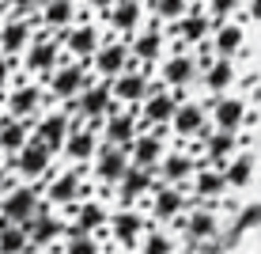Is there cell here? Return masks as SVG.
<instances>
[{
    "mask_svg": "<svg viewBox=\"0 0 261 254\" xmlns=\"http://www.w3.org/2000/svg\"><path fill=\"white\" fill-rule=\"evenodd\" d=\"M151 228V216L140 205H118L110 209V220H106V239H114L118 250H137L140 235Z\"/></svg>",
    "mask_w": 261,
    "mask_h": 254,
    "instance_id": "1",
    "label": "cell"
},
{
    "mask_svg": "<svg viewBox=\"0 0 261 254\" xmlns=\"http://www.w3.org/2000/svg\"><path fill=\"white\" fill-rule=\"evenodd\" d=\"M155 76L163 80L167 87H174V91H190L193 87V80H201V68H197V57H193V50L190 46H182V42H174L163 57H159V65H155Z\"/></svg>",
    "mask_w": 261,
    "mask_h": 254,
    "instance_id": "2",
    "label": "cell"
},
{
    "mask_svg": "<svg viewBox=\"0 0 261 254\" xmlns=\"http://www.w3.org/2000/svg\"><path fill=\"white\" fill-rule=\"evenodd\" d=\"M170 34H167V27H163V19H155V15H148L137 31L129 34V50H133V57H137V65H144V68H155L159 65V57L170 50Z\"/></svg>",
    "mask_w": 261,
    "mask_h": 254,
    "instance_id": "3",
    "label": "cell"
},
{
    "mask_svg": "<svg viewBox=\"0 0 261 254\" xmlns=\"http://www.w3.org/2000/svg\"><path fill=\"white\" fill-rule=\"evenodd\" d=\"M140 209L151 216V224L167 228V224H178V220H182V213L190 209V197H186V186H174V182H155L151 197H148V201H144Z\"/></svg>",
    "mask_w": 261,
    "mask_h": 254,
    "instance_id": "4",
    "label": "cell"
},
{
    "mask_svg": "<svg viewBox=\"0 0 261 254\" xmlns=\"http://www.w3.org/2000/svg\"><path fill=\"white\" fill-rule=\"evenodd\" d=\"M106 42V34H102V27L91 23V12H80V19L68 27V31H61V46H65V53L72 61H91L98 46Z\"/></svg>",
    "mask_w": 261,
    "mask_h": 254,
    "instance_id": "5",
    "label": "cell"
},
{
    "mask_svg": "<svg viewBox=\"0 0 261 254\" xmlns=\"http://www.w3.org/2000/svg\"><path fill=\"white\" fill-rule=\"evenodd\" d=\"M91 80H95V72L87 68V61L65 57V61H61V65L46 76V91H49L53 99H61V103H68V99H76L87 84H91Z\"/></svg>",
    "mask_w": 261,
    "mask_h": 254,
    "instance_id": "6",
    "label": "cell"
},
{
    "mask_svg": "<svg viewBox=\"0 0 261 254\" xmlns=\"http://www.w3.org/2000/svg\"><path fill=\"white\" fill-rule=\"evenodd\" d=\"M98 129H102V141L106 144H121V148H129V141L144 129V125H140V106H125V103L114 99V103L106 106Z\"/></svg>",
    "mask_w": 261,
    "mask_h": 254,
    "instance_id": "7",
    "label": "cell"
},
{
    "mask_svg": "<svg viewBox=\"0 0 261 254\" xmlns=\"http://www.w3.org/2000/svg\"><path fill=\"white\" fill-rule=\"evenodd\" d=\"M182 99H186L182 91H174V87H167L159 76H151L148 99L140 103V125L144 129H148V125H170V118H174Z\"/></svg>",
    "mask_w": 261,
    "mask_h": 254,
    "instance_id": "8",
    "label": "cell"
},
{
    "mask_svg": "<svg viewBox=\"0 0 261 254\" xmlns=\"http://www.w3.org/2000/svg\"><path fill=\"white\" fill-rule=\"evenodd\" d=\"M212 129H216V125L208 118V106L197 103V99H182L178 110H174V118H170V133H174V141H204Z\"/></svg>",
    "mask_w": 261,
    "mask_h": 254,
    "instance_id": "9",
    "label": "cell"
},
{
    "mask_svg": "<svg viewBox=\"0 0 261 254\" xmlns=\"http://www.w3.org/2000/svg\"><path fill=\"white\" fill-rule=\"evenodd\" d=\"M84 175H87V167H76V163H72L68 171H57V175L46 182V201H49L53 209H61V213L72 209L80 197H87Z\"/></svg>",
    "mask_w": 261,
    "mask_h": 254,
    "instance_id": "10",
    "label": "cell"
},
{
    "mask_svg": "<svg viewBox=\"0 0 261 254\" xmlns=\"http://www.w3.org/2000/svg\"><path fill=\"white\" fill-rule=\"evenodd\" d=\"M167 133H170V125H148V129H140L137 137L129 141V159L137 163V167L155 171L159 159H163V152L170 148V144H167Z\"/></svg>",
    "mask_w": 261,
    "mask_h": 254,
    "instance_id": "11",
    "label": "cell"
},
{
    "mask_svg": "<svg viewBox=\"0 0 261 254\" xmlns=\"http://www.w3.org/2000/svg\"><path fill=\"white\" fill-rule=\"evenodd\" d=\"M87 65H91V72L98 80H114V76H121L125 68L137 65V57H133V50H129V42H125V38H106Z\"/></svg>",
    "mask_w": 261,
    "mask_h": 254,
    "instance_id": "12",
    "label": "cell"
},
{
    "mask_svg": "<svg viewBox=\"0 0 261 254\" xmlns=\"http://www.w3.org/2000/svg\"><path fill=\"white\" fill-rule=\"evenodd\" d=\"M129 148H121V144H98V152H95V159H91V175H95V182L102 186V190H110V186H118L121 182V175L129 171Z\"/></svg>",
    "mask_w": 261,
    "mask_h": 254,
    "instance_id": "13",
    "label": "cell"
},
{
    "mask_svg": "<svg viewBox=\"0 0 261 254\" xmlns=\"http://www.w3.org/2000/svg\"><path fill=\"white\" fill-rule=\"evenodd\" d=\"M61 61H65V46H61L57 34H46V38L38 34V38L31 42V50L23 53V68L31 72V76H42V80H46Z\"/></svg>",
    "mask_w": 261,
    "mask_h": 254,
    "instance_id": "14",
    "label": "cell"
},
{
    "mask_svg": "<svg viewBox=\"0 0 261 254\" xmlns=\"http://www.w3.org/2000/svg\"><path fill=\"white\" fill-rule=\"evenodd\" d=\"M193 171H197V156L186 148V144L174 141V144L163 152V159H159L155 178H159V182H174V186H190Z\"/></svg>",
    "mask_w": 261,
    "mask_h": 254,
    "instance_id": "15",
    "label": "cell"
},
{
    "mask_svg": "<svg viewBox=\"0 0 261 254\" xmlns=\"http://www.w3.org/2000/svg\"><path fill=\"white\" fill-rule=\"evenodd\" d=\"M114 103V87H110V80H91V84L84 87L76 99H68V114L76 110L80 122H91V118H102L106 114V106Z\"/></svg>",
    "mask_w": 261,
    "mask_h": 254,
    "instance_id": "16",
    "label": "cell"
},
{
    "mask_svg": "<svg viewBox=\"0 0 261 254\" xmlns=\"http://www.w3.org/2000/svg\"><path fill=\"white\" fill-rule=\"evenodd\" d=\"M38 15H12L8 23H0V53L4 57H19L31 50V42L38 38Z\"/></svg>",
    "mask_w": 261,
    "mask_h": 254,
    "instance_id": "17",
    "label": "cell"
},
{
    "mask_svg": "<svg viewBox=\"0 0 261 254\" xmlns=\"http://www.w3.org/2000/svg\"><path fill=\"white\" fill-rule=\"evenodd\" d=\"M38 205H42V194L34 186H12L0 201V220L8 224H27L38 216Z\"/></svg>",
    "mask_w": 261,
    "mask_h": 254,
    "instance_id": "18",
    "label": "cell"
},
{
    "mask_svg": "<svg viewBox=\"0 0 261 254\" xmlns=\"http://www.w3.org/2000/svg\"><path fill=\"white\" fill-rule=\"evenodd\" d=\"M76 125H84V122L72 118L68 110H46V114L34 118L31 129H34V137H42L53 152H61V148H65V141H68V133L76 129Z\"/></svg>",
    "mask_w": 261,
    "mask_h": 254,
    "instance_id": "19",
    "label": "cell"
},
{
    "mask_svg": "<svg viewBox=\"0 0 261 254\" xmlns=\"http://www.w3.org/2000/svg\"><path fill=\"white\" fill-rule=\"evenodd\" d=\"M155 171L148 167H137V163H129V171L121 175V182L114 186V194H118V205H144L151 197V190H155Z\"/></svg>",
    "mask_w": 261,
    "mask_h": 254,
    "instance_id": "20",
    "label": "cell"
},
{
    "mask_svg": "<svg viewBox=\"0 0 261 254\" xmlns=\"http://www.w3.org/2000/svg\"><path fill=\"white\" fill-rule=\"evenodd\" d=\"M151 76H155V72H151V68H144V65H133V68H125L121 76H114V80H110V87H114V99H118V103H125V106H140L144 99H148Z\"/></svg>",
    "mask_w": 261,
    "mask_h": 254,
    "instance_id": "21",
    "label": "cell"
},
{
    "mask_svg": "<svg viewBox=\"0 0 261 254\" xmlns=\"http://www.w3.org/2000/svg\"><path fill=\"white\" fill-rule=\"evenodd\" d=\"M49 163H53V148H49L42 137H34V133H31V141H27L23 148L12 156V167L19 171L23 178H42V175H49Z\"/></svg>",
    "mask_w": 261,
    "mask_h": 254,
    "instance_id": "22",
    "label": "cell"
},
{
    "mask_svg": "<svg viewBox=\"0 0 261 254\" xmlns=\"http://www.w3.org/2000/svg\"><path fill=\"white\" fill-rule=\"evenodd\" d=\"M65 220L72 224V228H80V232H106V220H110V205L106 201H98V197H80L72 209H65Z\"/></svg>",
    "mask_w": 261,
    "mask_h": 254,
    "instance_id": "23",
    "label": "cell"
},
{
    "mask_svg": "<svg viewBox=\"0 0 261 254\" xmlns=\"http://www.w3.org/2000/svg\"><path fill=\"white\" fill-rule=\"evenodd\" d=\"M167 34H174L182 46H201V42H208L212 38V15L204 12V4H197L193 12H186L178 23H170L167 27Z\"/></svg>",
    "mask_w": 261,
    "mask_h": 254,
    "instance_id": "24",
    "label": "cell"
},
{
    "mask_svg": "<svg viewBox=\"0 0 261 254\" xmlns=\"http://www.w3.org/2000/svg\"><path fill=\"white\" fill-rule=\"evenodd\" d=\"M186 190H193V197L201 205H212L223 197V190H227V175H223V167H216V163H197V171H193V178H190V186Z\"/></svg>",
    "mask_w": 261,
    "mask_h": 254,
    "instance_id": "25",
    "label": "cell"
},
{
    "mask_svg": "<svg viewBox=\"0 0 261 254\" xmlns=\"http://www.w3.org/2000/svg\"><path fill=\"white\" fill-rule=\"evenodd\" d=\"M208 118H212L216 129H231V133H239V129H242V122H250V114H246V99H242V95H231V91L216 95V99H212V106H208Z\"/></svg>",
    "mask_w": 261,
    "mask_h": 254,
    "instance_id": "26",
    "label": "cell"
},
{
    "mask_svg": "<svg viewBox=\"0 0 261 254\" xmlns=\"http://www.w3.org/2000/svg\"><path fill=\"white\" fill-rule=\"evenodd\" d=\"M102 19H106V27H110L114 34L129 38V34L148 19V4H144V0H114V8L102 15Z\"/></svg>",
    "mask_w": 261,
    "mask_h": 254,
    "instance_id": "27",
    "label": "cell"
},
{
    "mask_svg": "<svg viewBox=\"0 0 261 254\" xmlns=\"http://www.w3.org/2000/svg\"><path fill=\"white\" fill-rule=\"evenodd\" d=\"M42 103H46V95H42V84H31V80H19V84H12V91H8V114L12 118H38L42 114Z\"/></svg>",
    "mask_w": 261,
    "mask_h": 254,
    "instance_id": "28",
    "label": "cell"
},
{
    "mask_svg": "<svg viewBox=\"0 0 261 254\" xmlns=\"http://www.w3.org/2000/svg\"><path fill=\"white\" fill-rule=\"evenodd\" d=\"M178 224H182V235L190 243H204V239H212V235H220V216L212 213V205H197V209L190 205Z\"/></svg>",
    "mask_w": 261,
    "mask_h": 254,
    "instance_id": "29",
    "label": "cell"
},
{
    "mask_svg": "<svg viewBox=\"0 0 261 254\" xmlns=\"http://www.w3.org/2000/svg\"><path fill=\"white\" fill-rule=\"evenodd\" d=\"M80 19V0H42L38 23L46 27V34H61Z\"/></svg>",
    "mask_w": 261,
    "mask_h": 254,
    "instance_id": "30",
    "label": "cell"
},
{
    "mask_svg": "<svg viewBox=\"0 0 261 254\" xmlns=\"http://www.w3.org/2000/svg\"><path fill=\"white\" fill-rule=\"evenodd\" d=\"M98 144H102V137L91 129V125H76V129L68 133V141H65V156H68V163H76V167H87V163L95 159V152H98Z\"/></svg>",
    "mask_w": 261,
    "mask_h": 254,
    "instance_id": "31",
    "label": "cell"
},
{
    "mask_svg": "<svg viewBox=\"0 0 261 254\" xmlns=\"http://www.w3.org/2000/svg\"><path fill=\"white\" fill-rule=\"evenodd\" d=\"M239 84V65H235V57H216L208 68L201 72V87L208 95H223V91H231V87Z\"/></svg>",
    "mask_w": 261,
    "mask_h": 254,
    "instance_id": "32",
    "label": "cell"
},
{
    "mask_svg": "<svg viewBox=\"0 0 261 254\" xmlns=\"http://www.w3.org/2000/svg\"><path fill=\"white\" fill-rule=\"evenodd\" d=\"M212 50L220 57H242V50H246V27L235 23V19L216 23L212 27Z\"/></svg>",
    "mask_w": 261,
    "mask_h": 254,
    "instance_id": "33",
    "label": "cell"
},
{
    "mask_svg": "<svg viewBox=\"0 0 261 254\" xmlns=\"http://www.w3.org/2000/svg\"><path fill=\"white\" fill-rule=\"evenodd\" d=\"M235 152H239V133L212 129L208 137H204V159L216 163V167H227V163L235 159Z\"/></svg>",
    "mask_w": 261,
    "mask_h": 254,
    "instance_id": "34",
    "label": "cell"
},
{
    "mask_svg": "<svg viewBox=\"0 0 261 254\" xmlns=\"http://www.w3.org/2000/svg\"><path fill=\"white\" fill-rule=\"evenodd\" d=\"M31 133H34V129H31V122H27V118L4 114V118H0V152H4V156H15V152L31 141Z\"/></svg>",
    "mask_w": 261,
    "mask_h": 254,
    "instance_id": "35",
    "label": "cell"
},
{
    "mask_svg": "<svg viewBox=\"0 0 261 254\" xmlns=\"http://www.w3.org/2000/svg\"><path fill=\"white\" fill-rule=\"evenodd\" d=\"M34 243H31V235H27L23 224H8V220H0V254H27Z\"/></svg>",
    "mask_w": 261,
    "mask_h": 254,
    "instance_id": "36",
    "label": "cell"
},
{
    "mask_svg": "<svg viewBox=\"0 0 261 254\" xmlns=\"http://www.w3.org/2000/svg\"><path fill=\"white\" fill-rule=\"evenodd\" d=\"M137 254H178V243H174V235H167L163 228H148L140 235V243H137Z\"/></svg>",
    "mask_w": 261,
    "mask_h": 254,
    "instance_id": "37",
    "label": "cell"
},
{
    "mask_svg": "<svg viewBox=\"0 0 261 254\" xmlns=\"http://www.w3.org/2000/svg\"><path fill=\"white\" fill-rule=\"evenodd\" d=\"M254 171H257L254 156H235L227 167H223V175H227V190H246L250 182H254Z\"/></svg>",
    "mask_w": 261,
    "mask_h": 254,
    "instance_id": "38",
    "label": "cell"
},
{
    "mask_svg": "<svg viewBox=\"0 0 261 254\" xmlns=\"http://www.w3.org/2000/svg\"><path fill=\"white\" fill-rule=\"evenodd\" d=\"M197 0H148V15H155V19H163L167 27L178 23L186 12H193Z\"/></svg>",
    "mask_w": 261,
    "mask_h": 254,
    "instance_id": "39",
    "label": "cell"
},
{
    "mask_svg": "<svg viewBox=\"0 0 261 254\" xmlns=\"http://www.w3.org/2000/svg\"><path fill=\"white\" fill-rule=\"evenodd\" d=\"M65 254H102V239L68 224V232H65Z\"/></svg>",
    "mask_w": 261,
    "mask_h": 254,
    "instance_id": "40",
    "label": "cell"
},
{
    "mask_svg": "<svg viewBox=\"0 0 261 254\" xmlns=\"http://www.w3.org/2000/svg\"><path fill=\"white\" fill-rule=\"evenodd\" d=\"M242 8H246V0H204V12L212 15V27L223 19H235Z\"/></svg>",
    "mask_w": 261,
    "mask_h": 254,
    "instance_id": "41",
    "label": "cell"
},
{
    "mask_svg": "<svg viewBox=\"0 0 261 254\" xmlns=\"http://www.w3.org/2000/svg\"><path fill=\"white\" fill-rule=\"evenodd\" d=\"M4 8L12 15H34L42 8V0H4Z\"/></svg>",
    "mask_w": 261,
    "mask_h": 254,
    "instance_id": "42",
    "label": "cell"
},
{
    "mask_svg": "<svg viewBox=\"0 0 261 254\" xmlns=\"http://www.w3.org/2000/svg\"><path fill=\"white\" fill-rule=\"evenodd\" d=\"M84 4H87V12H91V15H106L114 8V0H84Z\"/></svg>",
    "mask_w": 261,
    "mask_h": 254,
    "instance_id": "43",
    "label": "cell"
},
{
    "mask_svg": "<svg viewBox=\"0 0 261 254\" xmlns=\"http://www.w3.org/2000/svg\"><path fill=\"white\" fill-rule=\"evenodd\" d=\"M8 80H12V57H0V91L8 87Z\"/></svg>",
    "mask_w": 261,
    "mask_h": 254,
    "instance_id": "44",
    "label": "cell"
},
{
    "mask_svg": "<svg viewBox=\"0 0 261 254\" xmlns=\"http://www.w3.org/2000/svg\"><path fill=\"white\" fill-rule=\"evenodd\" d=\"M246 15L254 23H261V0H246Z\"/></svg>",
    "mask_w": 261,
    "mask_h": 254,
    "instance_id": "45",
    "label": "cell"
},
{
    "mask_svg": "<svg viewBox=\"0 0 261 254\" xmlns=\"http://www.w3.org/2000/svg\"><path fill=\"white\" fill-rule=\"evenodd\" d=\"M8 190H12V178H8V171L0 167V201H4V194H8Z\"/></svg>",
    "mask_w": 261,
    "mask_h": 254,
    "instance_id": "46",
    "label": "cell"
},
{
    "mask_svg": "<svg viewBox=\"0 0 261 254\" xmlns=\"http://www.w3.org/2000/svg\"><path fill=\"white\" fill-rule=\"evenodd\" d=\"M27 254H46V250H42V247H31V250H27Z\"/></svg>",
    "mask_w": 261,
    "mask_h": 254,
    "instance_id": "47",
    "label": "cell"
},
{
    "mask_svg": "<svg viewBox=\"0 0 261 254\" xmlns=\"http://www.w3.org/2000/svg\"><path fill=\"white\" fill-rule=\"evenodd\" d=\"M102 254H121V250H102Z\"/></svg>",
    "mask_w": 261,
    "mask_h": 254,
    "instance_id": "48",
    "label": "cell"
},
{
    "mask_svg": "<svg viewBox=\"0 0 261 254\" xmlns=\"http://www.w3.org/2000/svg\"><path fill=\"white\" fill-rule=\"evenodd\" d=\"M0 12H4V0H0Z\"/></svg>",
    "mask_w": 261,
    "mask_h": 254,
    "instance_id": "49",
    "label": "cell"
},
{
    "mask_svg": "<svg viewBox=\"0 0 261 254\" xmlns=\"http://www.w3.org/2000/svg\"><path fill=\"white\" fill-rule=\"evenodd\" d=\"M0 118H4V114H0Z\"/></svg>",
    "mask_w": 261,
    "mask_h": 254,
    "instance_id": "50",
    "label": "cell"
}]
</instances>
